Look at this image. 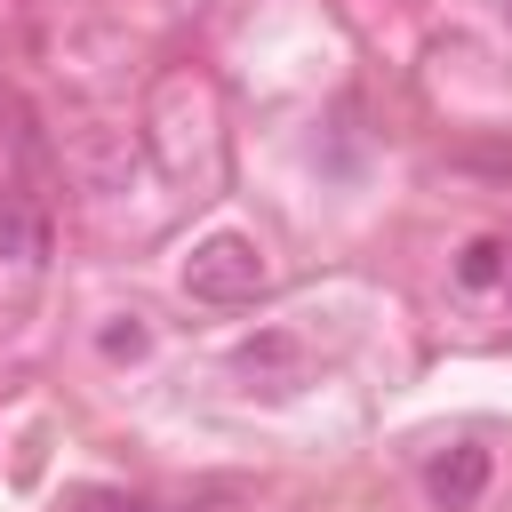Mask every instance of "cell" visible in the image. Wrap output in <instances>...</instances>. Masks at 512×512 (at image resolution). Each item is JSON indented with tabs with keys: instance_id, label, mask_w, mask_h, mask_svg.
I'll return each instance as SVG.
<instances>
[{
	"instance_id": "obj_5",
	"label": "cell",
	"mask_w": 512,
	"mask_h": 512,
	"mask_svg": "<svg viewBox=\"0 0 512 512\" xmlns=\"http://www.w3.org/2000/svg\"><path fill=\"white\" fill-rule=\"evenodd\" d=\"M504 256H512L504 240H472V248H464V288H488V280L504 272Z\"/></svg>"
},
{
	"instance_id": "obj_3",
	"label": "cell",
	"mask_w": 512,
	"mask_h": 512,
	"mask_svg": "<svg viewBox=\"0 0 512 512\" xmlns=\"http://www.w3.org/2000/svg\"><path fill=\"white\" fill-rule=\"evenodd\" d=\"M424 488H432V504H448V512L480 504V488H488V448H448V456L424 472Z\"/></svg>"
},
{
	"instance_id": "obj_1",
	"label": "cell",
	"mask_w": 512,
	"mask_h": 512,
	"mask_svg": "<svg viewBox=\"0 0 512 512\" xmlns=\"http://www.w3.org/2000/svg\"><path fill=\"white\" fill-rule=\"evenodd\" d=\"M184 288H192L200 304H248V296L264 288V256H256V240H240V232H208V240L184 256Z\"/></svg>"
},
{
	"instance_id": "obj_6",
	"label": "cell",
	"mask_w": 512,
	"mask_h": 512,
	"mask_svg": "<svg viewBox=\"0 0 512 512\" xmlns=\"http://www.w3.org/2000/svg\"><path fill=\"white\" fill-rule=\"evenodd\" d=\"M504 8H512V0H504Z\"/></svg>"
},
{
	"instance_id": "obj_2",
	"label": "cell",
	"mask_w": 512,
	"mask_h": 512,
	"mask_svg": "<svg viewBox=\"0 0 512 512\" xmlns=\"http://www.w3.org/2000/svg\"><path fill=\"white\" fill-rule=\"evenodd\" d=\"M248 384H264V392H296L304 384V344L296 336H280V328H264L256 344H240V360H232Z\"/></svg>"
},
{
	"instance_id": "obj_4",
	"label": "cell",
	"mask_w": 512,
	"mask_h": 512,
	"mask_svg": "<svg viewBox=\"0 0 512 512\" xmlns=\"http://www.w3.org/2000/svg\"><path fill=\"white\" fill-rule=\"evenodd\" d=\"M0 256H16V264H40L48 256V224L24 200H0Z\"/></svg>"
}]
</instances>
